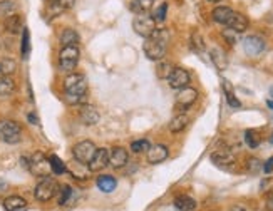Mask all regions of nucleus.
Returning <instances> with one entry per match:
<instances>
[{
	"instance_id": "obj_1",
	"label": "nucleus",
	"mask_w": 273,
	"mask_h": 211,
	"mask_svg": "<svg viewBox=\"0 0 273 211\" xmlns=\"http://www.w3.org/2000/svg\"><path fill=\"white\" fill-rule=\"evenodd\" d=\"M169 32L166 29H156L151 35L146 37V42L143 46V51L148 59L151 61H163L168 51Z\"/></svg>"
},
{
	"instance_id": "obj_2",
	"label": "nucleus",
	"mask_w": 273,
	"mask_h": 211,
	"mask_svg": "<svg viewBox=\"0 0 273 211\" xmlns=\"http://www.w3.org/2000/svg\"><path fill=\"white\" fill-rule=\"evenodd\" d=\"M64 93L69 104H81L87 94V84L82 74H71L64 80Z\"/></svg>"
},
{
	"instance_id": "obj_3",
	"label": "nucleus",
	"mask_w": 273,
	"mask_h": 211,
	"mask_svg": "<svg viewBox=\"0 0 273 211\" xmlns=\"http://www.w3.org/2000/svg\"><path fill=\"white\" fill-rule=\"evenodd\" d=\"M79 62V49L77 46H66L59 52V66L64 72H72Z\"/></svg>"
},
{
	"instance_id": "obj_4",
	"label": "nucleus",
	"mask_w": 273,
	"mask_h": 211,
	"mask_svg": "<svg viewBox=\"0 0 273 211\" xmlns=\"http://www.w3.org/2000/svg\"><path fill=\"white\" fill-rule=\"evenodd\" d=\"M0 139L7 144H17L22 139V129L14 121L0 122Z\"/></svg>"
},
{
	"instance_id": "obj_5",
	"label": "nucleus",
	"mask_w": 273,
	"mask_h": 211,
	"mask_svg": "<svg viewBox=\"0 0 273 211\" xmlns=\"http://www.w3.org/2000/svg\"><path fill=\"white\" fill-rule=\"evenodd\" d=\"M29 171L34 176L39 178H47L52 173L51 170V161L46 158L42 153H35L32 158L29 159Z\"/></svg>"
},
{
	"instance_id": "obj_6",
	"label": "nucleus",
	"mask_w": 273,
	"mask_h": 211,
	"mask_svg": "<svg viewBox=\"0 0 273 211\" xmlns=\"http://www.w3.org/2000/svg\"><path fill=\"white\" fill-rule=\"evenodd\" d=\"M57 183L56 180H52V178H44L39 185L35 186L34 189V196L35 199H39V201H49V199H52L57 194Z\"/></svg>"
},
{
	"instance_id": "obj_7",
	"label": "nucleus",
	"mask_w": 273,
	"mask_h": 211,
	"mask_svg": "<svg viewBox=\"0 0 273 211\" xmlns=\"http://www.w3.org/2000/svg\"><path fill=\"white\" fill-rule=\"evenodd\" d=\"M132 29H134V32L138 35L149 37L154 30H156V22H154V19L151 17V15H148L146 12L138 14L134 17V20H132Z\"/></svg>"
},
{
	"instance_id": "obj_8",
	"label": "nucleus",
	"mask_w": 273,
	"mask_h": 211,
	"mask_svg": "<svg viewBox=\"0 0 273 211\" xmlns=\"http://www.w3.org/2000/svg\"><path fill=\"white\" fill-rule=\"evenodd\" d=\"M96 151H98V148L94 146L93 141H81V143H77L72 148V154L76 161H79V163L82 164H87L89 161L93 159V156L96 154Z\"/></svg>"
},
{
	"instance_id": "obj_9",
	"label": "nucleus",
	"mask_w": 273,
	"mask_h": 211,
	"mask_svg": "<svg viewBox=\"0 0 273 211\" xmlns=\"http://www.w3.org/2000/svg\"><path fill=\"white\" fill-rule=\"evenodd\" d=\"M190 72L183 67H174L168 75V84L173 89H183L190 84Z\"/></svg>"
},
{
	"instance_id": "obj_10",
	"label": "nucleus",
	"mask_w": 273,
	"mask_h": 211,
	"mask_svg": "<svg viewBox=\"0 0 273 211\" xmlns=\"http://www.w3.org/2000/svg\"><path fill=\"white\" fill-rule=\"evenodd\" d=\"M211 161L219 167H230L237 163V156L230 149H216L211 153Z\"/></svg>"
},
{
	"instance_id": "obj_11",
	"label": "nucleus",
	"mask_w": 273,
	"mask_h": 211,
	"mask_svg": "<svg viewBox=\"0 0 273 211\" xmlns=\"http://www.w3.org/2000/svg\"><path fill=\"white\" fill-rule=\"evenodd\" d=\"M243 49L250 57H255L263 52L265 40L261 39L260 35H248V37H245V40H243Z\"/></svg>"
},
{
	"instance_id": "obj_12",
	"label": "nucleus",
	"mask_w": 273,
	"mask_h": 211,
	"mask_svg": "<svg viewBox=\"0 0 273 211\" xmlns=\"http://www.w3.org/2000/svg\"><path fill=\"white\" fill-rule=\"evenodd\" d=\"M108 164H109V151L103 148V149L96 151L93 159L87 163V167H89V171L98 173V171H103Z\"/></svg>"
},
{
	"instance_id": "obj_13",
	"label": "nucleus",
	"mask_w": 273,
	"mask_h": 211,
	"mask_svg": "<svg viewBox=\"0 0 273 211\" xmlns=\"http://www.w3.org/2000/svg\"><path fill=\"white\" fill-rule=\"evenodd\" d=\"M196 99H198V91L186 86V88L179 89V93L176 94V106L178 107H190Z\"/></svg>"
},
{
	"instance_id": "obj_14",
	"label": "nucleus",
	"mask_w": 273,
	"mask_h": 211,
	"mask_svg": "<svg viewBox=\"0 0 273 211\" xmlns=\"http://www.w3.org/2000/svg\"><path fill=\"white\" fill-rule=\"evenodd\" d=\"M146 158H148V163L151 164H158V163H163V161L168 158V148L163 144H156V146H149V149L146 151Z\"/></svg>"
},
{
	"instance_id": "obj_15",
	"label": "nucleus",
	"mask_w": 273,
	"mask_h": 211,
	"mask_svg": "<svg viewBox=\"0 0 273 211\" xmlns=\"http://www.w3.org/2000/svg\"><path fill=\"white\" fill-rule=\"evenodd\" d=\"M79 117H81L82 124H85V126H94V124H98L99 119H101L98 109H96L94 106H89V104L81 106V111H79Z\"/></svg>"
},
{
	"instance_id": "obj_16",
	"label": "nucleus",
	"mask_w": 273,
	"mask_h": 211,
	"mask_svg": "<svg viewBox=\"0 0 273 211\" xmlns=\"http://www.w3.org/2000/svg\"><path fill=\"white\" fill-rule=\"evenodd\" d=\"M127 163V151L124 148H112L109 151V164L112 167H116V170H119V167L126 166Z\"/></svg>"
},
{
	"instance_id": "obj_17",
	"label": "nucleus",
	"mask_w": 273,
	"mask_h": 211,
	"mask_svg": "<svg viewBox=\"0 0 273 211\" xmlns=\"http://www.w3.org/2000/svg\"><path fill=\"white\" fill-rule=\"evenodd\" d=\"M233 14H235L233 9L226 7V5H219V7L213 10L211 15H213V20H215V22L221 24V25H228L230 19L233 17Z\"/></svg>"
},
{
	"instance_id": "obj_18",
	"label": "nucleus",
	"mask_w": 273,
	"mask_h": 211,
	"mask_svg": "<svg viewBox=\"0 0 273 211\" xmlns=\"http://www.w3.org/2000/svg\"><path fill=\"white\" fill-rule=\"evenodd\" d=\"M226 27H230V29L235 30L237 34H242V32H245L246 29H248V19H246L243 14L235 12L233 17L230 19V22H228Z\"/></svg>"
},
{
	"instance_id": "obj_19",
	"label": "nucleus",
	"mask_w": 273,
	"mask_h": 211,
	"mask_svg": "<svg viewBox=\"0 0 273 211\" xmlns=\"http://www.w3.org/2000/svg\"><path fill=\"white\" fill-rule=\"evenodd\" d=\"M27 208V201L20 196H9L4 199V209L5 211H22Z\"/></svg>"
},
{
	"instance_id": "obj_20",
	"label": "nucleus",
	"mask_w": 273,
	"mask_h": 211,
	"mask_svg": "<svg viewBox=\"0 0 273 211\" xmlns=\"http://www.w3.org/2000/svg\"><path fill=\"white\" fill-rule=\"evenodd\" d=\"M17 70V62L10 57H0V77H10Z\"/></svg>"
},
{
	"instance_id": "obj_21",
	"label": "nucleus",
	"mask_w": 273,
	"mask_h": 211,
	"mask_svg": "<svg viewBox=\"0 0 273 211\" xmlns=\"http://www.w3.org/2000/svg\"><path fill=\"white\" fill-rule=\"evenodd\" d=\"M174 208L178 211H195L196 209V201L191 196H178L174 199Z\"/></svg>"
},
{
	"instance_id": "obj_22",
	"label": "nucleus",
	"mask_w": 273,
	"mask_h": 211,
	"mask_svg": "<svg viewBox=\"0 0 273 211\" xmlns=\"http://www.w3.org/2000/svg\"><path fill=\"white\" fill-rule=\"evenodd\" d=\"M22 29V15L12 14L5 19V30L10 32V34H17V32Z\"/></svg>"
},
{
	"instance_id": "obj_23",
	"label": "nucleus",
	"mask_w": 273,
	"mask_h": 211,
	"mask_svg": "<svg viewBox=\"0 0 273 211\" xmlns=\"http://www.w3.org/2000/svg\"><path fill=\"white\" fill-rule=\"evenodd\" d=\"M116 186H117V181L109 175H104V176L98 178V188L103 193H112L116 189Z\"/></svg>"
},
{
	"instance_id": "obj_24",
	"label": "nucleus",
	"mask_w": 273,
	"mask_h": 211,
	"mask_svg": "<svg viewBox=\"0 0 273 211\" xmlns=\"http://www.w3.org/2000/svg\"><path fill=\"white\" fill-rule=\"evenodd\" d=\"M188 122H190V119L186 114L174 116L173 119H171V122H169V131L171 133H181L186 126H188Z\"/></svg>"
},
{
	"instance_id": "obj_25",
	"label": "nucleus",
	"mask_w": 273,
	"mask_h": 211,
	"mask_svg": "<svg viewBox=\"0 0 273 211\" xmlns=\"http://www.w3.org/2000/svg\"><path fill=\"white\" fill-rule=\"evenodd\" d=\"M79 40H81V37H79V34L74 29H66L61 34V44H62V47H66V46H77Z\"/></svg>"
},
{
	"instance_id": "obj_26",
	"label": "nucleus",
	"mask_w": 273,
	"mask_h": 211,
	"mask_svg": "<svg viewBox=\"0 0 273 211\" xmlns=\"http://www.w3.org/2000/svg\"><path fill=\"white\" fill-rule=\"evenodd\" d=\"M15 91V82L10 77H0V96L7 97L10 94H14Z\"/></svg>"
},
{
	"instance_id": "obj_27",
	"label": "nucleus",
	"mask_w": 273,
	"mask_h": 211,
	"mask_svg": "<svg viewBox=\"0 0 273 211\" xmlns=\"http://www.w3.org/2000/svg\"><path fill=\"white\" fill-rule=\"evenodd\" d=\"M211 59H213V62L216 64V67L219 70H223L224 67H226V57H224V52L219 51V49H213V51H211Z\"/></svg>"
},
{
	"instance_id": "obj_28",
	"label": "nucleus",
	"mask_w": 273,
	"mask_h": 211,
	"mask_svg": "<svg viewBox=\"0 0 273 211\" xmlns=\"http://www.w3.org/2000/svg\"><path fill=\"white\" fill-rule=\"evenodd\" d=\"M166 12H168V4H166V2H161L156 9L153 10V15H151V17L154 19V22H164Z\"/></svg>"
},
{
	"instance_id": "obj_29",
	"label": "nucleus",
	"mask_w": 273,
	"mask_h": 211,
	"mask_svg": "<svg viewBox=\"0 0 273 211\" xmlns=\"http://www.w3.org/2000/svg\"><path fill=\"white\" fill-rule=\"evenodd\" d=\"M154 2H156V0H134L132 9H134L138 14H144V12H148V10L153 9Z\"/></svg>"
},
{
	"instance_id": "obj_30",
	"label": "nucleus",
	"mask_w": 273,
	"mask_h": 211,
	"mask_svg": "<svg viewBox=\"0 0 273 211\" xmlns=\"http://www.w3.org/2000/svg\"><path fill=\"white\" fill-rule=\"evenodd\" d=\"M49 161H51L52 173H56V175H64V173H67V166L64 164L62 161L57 158V156H51Z\"/></svg>"
},
{
	"instance_id": "obj_31",
	"label": "nucleus",
	"mask_w": 273,
	"mask_h": 211,
	"mask_svg": "<svg viewBox=\"0 0 273 211\" xmlns=\"http://www.w3.org/2000/svg\"><path fill=\"white\" fill-rule=\"evenodd\" d=\"M15 4L12 2V0H2V2H0V15H2V17H5L7 19L9 15H12V14H15Z\"/></svg>"
},
{
	"instance_id": "obj_32",
	"label": "nucleus",
	"mask_w": 273,
	"mask_h": 211,
	"mask_svg": "<svg viewBox=\"0 0 273 211\" xmlns=\"http://www.w3.org/2000/svg\"><path fill=\"white\" fill-rule=\"evenodd\" d=\"M20 52H22L24 57H27L30 52V34L27 29L22 30V46H20Z\"/></svg>"
},
{
	"instance_id": "obj_33",
	"label": "nucleus",
	"mask_w": 273,
	"mask_h": 211,
	"mask_svg": "<svg viewBox=\"0 0 273 211\" xmlns=\"http://www.w3.org/2000/svg\"><path fill=\"white\" fill-rule=\"evenodd\" d=\"M191 46L196 49L198 52H201V51H205V42H203V37L200 32H193L191 34Z\"/></svg>"
},
{
	"instance_id": "obj_34",
	"label": "nucleus",
	"mask_w": 273,
	"mask_h": 211,
	"mask_svg": "<svg viewBox=\"0 0 273 211\" xmlns=\"http://www.w3.org/2000/svg\"><path fill=\"white\" fill-rule=\"evenodd\" d=\"M245 141L250 148H258L260 146V136L255 131H246L245 133Z\"/></svg>"
},
{
	"instance_id": "obj_35",
	"label": "nucleus",
	"mask_w": 273,
	"mask_h": 211,
	"mask_svg": "<svg viewBox=\"0 0 273 211\" xmlns=\"http://www.w3.org/2000/svg\"><path fill=\"white\" fill-rule=\"evenodd\" d=\"M149 146L151 144H149L148 139H138L131 144V149H132V153H143V151L149 149Z\"/></svg>"
},
{
	"instance_id": "obj_36",
	"label": "nucleus",
	"mask_w": 273,
	"mask_h": 211,
	"mask_svg": "<svg viewBox=\"0 0 273 211\" xmlns=\"http://www.w3.org/2000/svg\"><path fill=\"white\" fill-rule=\"evenodd\" d=\"M224 94H226V101H228V104L232 107H240V106H242V102L235 97V94L232 93V89H230V86H226V84H224Z\"/></svg>"
},
{
	"instance_id": "obj_37",
	"label": "nucleus",
	"mask_w": 273,
	"mask_h": 211,
	"mask_svg": "<svg viewBox=\"0 0 273 211\" xmlns=\"http://www.w3.org/2000/svg\"><path fill=\"white\" fill-rule=\"evenodd\" d=\"M72 196V188L71 186H62L61 189V198H59V204H67L69 199Z\"/></svg>"
},
{
	"instance_id": "obj_38",
	"label": "nucleus",
	"mask_w": 273,
	"mask_h": 211,
	"mask_svg": "<svg viewBox=\"0 0 273 211\" xmlns=\"http://www.w3.org/2000/svg\"><path fill=\"white\" fill-rule=\"evenodd\" d=\"M52 4H56L59 9L62 10H69L74 7V4H76V0H52Z\"/></svg>"
},
{
	"instance_id": "obj_39",
	"label": "nucleus",
	"mask_w": 273,
	"mask_h": 211,
	"mask_svg": "<svg viewBox=\"0 0 273 211\" xmlns=\"http://www.w3.org/2000/svg\"><path fill=\"white\" fill-rule=\"evenodd\" d=\"M261 167H263V164H261L260 159H256V158L248 159V171L250 173H258Z\"/></svg>"
},
{
	"instance_id": "obj_40",
	"label": "nucleus",
	"mask_w": 273,
	"mask_h": 211,
	"mask_svg": "<svg viewBox=\"0 0 273 211\" xmlns=\"http://www.w3.org/2000/svg\"><path fill=\"white\" fill-rule=\"evenodd\" d=\"M171 70H173V69H171L169 64L164 62V64H161V66L158 67V75H159V77H166V79H168V75H169Z\"/></svg>"
},
{
	"instance_id": "obj_41",
	"label": "nucleus",
	"mask_w": 273,
	"mask_h": 211,
	"mask_svg": "<svg viewBox=\"0 0 273 211\" xmlns=\"http://www.w3.org/2000/svg\"><path fill=\"white\" fill-rule=\"evenodd\" d=\"M271 170H273V158H270V159L263 164V171H265V173H271Z\"/></svg>"
},
{
	"instance_id": "obj_42",
	"label": "nucleus",
	"mask_w": 273,
	"mask_h": 211,
	"mask_svg": "<svg viewBox=\"0 0 273 211\" xmlns=\"http://www.w3.org/2000/svg\"><path fill=\"white\" fill-rule=\"evenodd\" d=\"M230 211H248L245 206H242V204H235V206L230 208Z\"/></svg>"
},
{
	"instance_id": "obj_43",
	"label": "nucleus",
	"mask_w": 273,
	"mask_h": 211,
	"mask_svg": "<svg viewBox=\"0 0 273 211\" xmlns=\"http://www.w3.org/2000/svg\"><path fill=\"white\" fill-rule=\"evenodd\" d=\"M266 211H273V196H270L266 201Z\"/></svg>"
},
{
	"instance_id": "obj_44",
	"label": "nucleus",
	"mask_w": 273,
	"mask_h": 211,
	"mask_svg": "<svg viewBox=\"0 0 273 211\" xmlns=\"http://www.w3.org/2000/svg\"><path fill=\"white\" fill-rule=\"evenodd\" d=\"M29 121H32V124H37L39 119H37V116H34V114H29Z\"/></svg>"
},
{
	"instance_id": "obj_45",
	"label": "nucleus",
	"mask_w": 273,
	"mask_h": 211,
	"mask_svg": "<svg viewBox=\"0 0 273 211\" xmlns=\"http://www.w3.org/2000/svg\"><path fill=\"white\" fill-rule=\"evenodd\" d=\"M266 104H268V107L273 111V101H266Z\"/></svg>"
},
{
	"instance_id": "obj_46",
	"label": "nucleus",
	"mask_w": 273,
	"mask_h": 211,
	"mask_svg": "<svg viewBox=\"0 0 273 211\" xmlns=\"http://www.w3.org/2000/svg\"><path fill=\"white\" fill-rule=\"evenodd\" d=\"M210 2H219V0H210Z\"/></svg>"
},
{
	"instance_id": "obj_47",
	"label": "nucleus",
	"mask_w": 273,
	"mask_h": 211,
	"mask_svg": "<svg viewBox=\"0 0 273 211\" xmlns=\"http://www.w3.org/2000/svg\"><path fill=\"white\" fill-rule=\"evenodd\" d=\"M270 93H271V96H273V88H271V89H270Z\"/></svg>"
},
{
	"instance_id": "obj_48",
	"label": "nucleus",
	"mask_w": 273,
	"mask_h": 211,
	"mask_svg": "<svg viewBox=\"0 0 273 211\" xmlns=\"http://www.w3.org/2000/svg\"><path fill=\"white\" fill-rule=\"evenodd\" d=\"M47 2H52V0H47Z\"/></svg>"
},
{
	"instance_id": "obj_49",
	"label": "nucleus",
	"mask_w": 273,
	"mask_h": 211,
	"mask_svg": "<svg viewBox=\"0 0 273 211\" xmlns=\"http://www.w3.org/2000/svg\"><path fill=\"white\" fill-rule=\"evenodd\" d=\"M271 143H273V136H271Z\"/></svg>"
}]
</instances>
